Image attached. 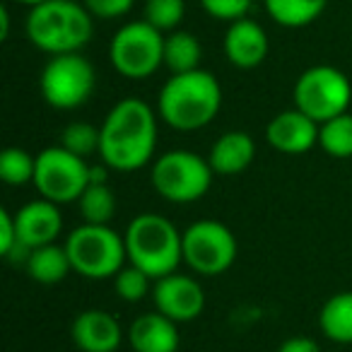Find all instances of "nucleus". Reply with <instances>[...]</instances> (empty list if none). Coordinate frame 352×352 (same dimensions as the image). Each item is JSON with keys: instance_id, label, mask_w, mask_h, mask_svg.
Instances as JSON below:
<instances>
[{"instance_id": "2eb2a0df", "label": "nucleus", "mask_w": 352, "mask_h": 352, "mask_svg": "<svg viewBox=\"0 0 352 352\" xmlns=\"http://www.w3.org/2000/svg\"><path fill=\"white\" fill-rule=\"evenodd\" d=\"M265 140L285 155H304L318 145V123L297 107L280 111L265 126Z\"/></svg>"}, {"instance_id": "0eeeda50", "label": "nucleus", "mask_w": 352, "mask_h": 352, "mask_svg": "<svg viewBox=\"0 0 352 352\" xmlns=\"http://www.w3.org/2000/svg\"><path fill=\"white\" fill-rule=\"evenodd\" d=\"M113 70L128 80H147L164 65V34L145 20L128 22L109 44Z\"/></svg>"}, {"instance_id": "6e6552de", "label": "nucleus", "mask_w": 352, "mask_h": 352, "mask_svg": "<svg viewBox=\"0 0 352 352\" xmlns=\"http://www.w3.org/2000/svg\"><path fill=\"white\" fill-rule=\"evenodd\" d=\"M294 107L321 126L347 111L352 85L342 70L333 65H311L294 82Z\"/></svg>"}, {"instance_id": "c85d7f7f", "label": "nucleus", "mask_w": 352, "mask_h": 352, "mask_svg": "<svg viewBox=\"0 0 352 352\" xmlns=\"http://www.w3.org/2000/svg\"><path fill=\"white\" fill-rule=\"evenodd\" d=\"M198 3H201V8L208 15L222 22L241 20L254 6V0H198Z\"/></svg>"}, {"instance_id": "7c9ffc66", "label": "nucleus", "mask_w": 352, "mask_h": 352, "mask_svg": "<svg viewBox=\"0 0 352 352\" xmlns=\"http://www.w3.org/2000/svg\"><path fill=\"white\" fill-rule=\"evenodd\" d=\"M17 246V225L15 215L8 212L6 208L0 210V256H10V251Z\"/></svg>"}, {"instance_id": "cd10ccee", "label": "nucleus", "mask_w": 352, "mask_h": 352, "mask_svg": "<svg viewBox=\"0 0 352 352\" xmlns=\"http://www.w3.org/2000/svg\"><path fill=\"white\" fill-rule=\"evenodd\" d=\"M113 289H116V294L123 302H142L152 289V278L147 273H142L140 268H135V265H128L113 278Z\"/></svg>"}, {"instance_id": "bb28decb", "label": "nucleus", "mask_w": 352, "mask_h": 352, "mask_svg": "<svg viewBox=\"0 0 352 352\" xmlns=\"http://www.w3.org/2000/svg\"><path fill=\"white\" fill-rule=\"evenodd\" d=\"M99 142H102V131L87 121L68 123L60 133V147H65L78 157H85V160L99 152Z\"/></svg>"}, {"instance_id": "20e7f679", "label": "nucleus", "mask_w": 352, "mask_h": 352, "mask_svg": "<svg viewBox=\"0 0 352 352\" xmlns=\"http://www.w3.org/2000/svg\"><path fill=\"white\" fill-rule=\"evenodd\" d=\"M126 254L128 263L140 268L152 280L176 273L184 261V232L164 215L142 212L126 227Z\"/></svg>"}, {"instance_id": "7ed1b4c3", "label": "nucleus", "mask_w": 352, "mask_h": 352, "mask_svg": "<svg viewBox=\"0 0 352 352\" xmlns=\"http://www.w3.org/2000/svg\"><path fill=\"white\" fill-rule=\"evenodd\" d=\"M25 34L34 49L49 56L80 54L92 41L94 17L78 0H46L30 8Z\"/></svg>"}, {"instance_id": "ddd939ff", "label": "nucleus", "mask_w": 352, "mask_h": 352, "mask_svg": "<svg viewBox=\"0 0 352 352\" xmlns=\"http://www.w3.org/2000/svg\"><path fill=\"white\" fill-rule=\"evenodd\" d=\"M222 49H225V58L234 68L254 70L268 58L270 41L258 22L249 20V17H241L236 22H230V27L225 32V39H222Z\"/></svg>"}, {"instance_id": "c756f323", "label": "nucleus", "mask_w": 352, "mask_h": 352, "mask_svg": "<svg viewBox=\"0 0 352 352\" xmlns=\"http://www.w3.org/2000/svg\"><path fill=\"white\" fill-rule=\"evenodd\" d=\"M133 3L135 0H82L89 15L97 20H118L133 10Z\"/></svg>"}, {"instance_id": "aec40b11", "label": "nucleus", "mask_w": 352, "mask_h": 352, "mask_svg": "<svg viewBox=\"0 0 352 352\" xmlns=\"http://www.w3.org/2000/svg\"><path fill=\"white\" fill-rule=\"evenodd\" d=\"M318 328L328 340L352 345V289L338 292L318 311Z\"/></svg>"}, {"instance_id": "b1692460", "label": "nucleus", "mask_w": 352, "mask_h": 352, "mask_svg": "<svg viewBox=\"0 0 352 352\" xmlns=\"http://www.w3.org/2000/svg\"><path fill=\"white\" fill-rule=\"evenodd\" d=\"M78 203L87 225H109L116 212V198L109 184H89Z\"/></svg>"}, {"instance_id": "4be33fe9", "label": "nucleus", "mask_w": 352, "mask_h": 352, "mask_svg": "<svg viewBox=\"0 0 352 352\" xmlns=\"http://www.w3.org/2000/svg\"><path fill=\"white\" fill-rule=\"evenodd\" d=\"M263 8L275 25L302 30L323 15L328 0H263Z\"/></svg>"}, {"instance_id": "1a4fd4ad", "label": "nucleus", "mask_w": 352, "mask_h": 352, "mask_svg": "<svg viewBox=\"0 0 352 352\" xmlns=\"http://www.w3.org/2000/svg\"><path fill=\"white\" fill-rule=\"evenodd\" d=\"M41 97L58 111H73L89 102L97 87V73L82 54L51 56L41 70Z\"/></svg>"}, {"instance_id": "39448f33", "label": "nucleus", "mask_w": 352, "mask_h": 352, "mask_svg": "<svg viewBox=\"0 0 352 352\" xmlns=\"http://www.w3.org/2000/svg\"><path fill=\"white\" fill-rule=\"evenodd\" d=\"M65 251L78 275L87 280H109L116 278L126 268V239L109 225H87L75 227L65 239Z\"/></svg>"}, {"instance_id": "f257e3e1", "label": "nucleus", "mask_w": 352, "mask_h": 352, "mask_svg": "<svg viewBox=\"0 0 352 352\" xmlns=\"http://www.w3.org/2000/svg\"><path fill=\"white\" fill-rule=\"evenodd\" d=\"M99 157L113 171H138L152 162L157 147V118L147 102L126 97L111 107L102 123Z\"/></svg>"}, {"instance_id": "a211bd4d", "label": "nucleus", "mask_w": 352, "mask_h": 352, "mask_svg": "<svg viewBox=\"0 0 352 352\" xmlns=\"http://www.w3.org/2000/svg\"><path fill=\"white\" fill-rule=\"evenodd\" d=\"M254 157H256V142L249 133L227 131L212 142L208 162H210L215 174L234 176V174H241V171L249 169Z\"/></svg>"}, {"instance_id": "2f4dec72", "label": "nucleus", "mask_w": 352, "mask_h": 352, "mask_svg": "<svg viewBox=\"0 0 352 352\" xmlns=\"http://www.w3.org/2000/svg\"><path fill=\"white\" fill-rule=\"evenodd\" d=\"M278 352H321V347H318V342L314 340V338L294 336V338H287V340L278 347Z\"/></svg>"}, {"instance_id": "9b49d317", "label": "nucleus", "mask_w": 352, "mask_h": 352, "mask_svg": "<svg viewBox=\"0 0 352 352\" xmlns=\"http://www.w3.org/2000/svg\"><path fill=\"white\" fill-rule=\"evenodd\" d=\"M236 261V239L217 220H198L184 232V263L198 275L215 278Z\"/></svg>"}, {"instance_id": "dca6fc26", "label": "nucleus", "mask_w": 352, "mask_h": 352, "mask_svg": "<svg viewBox=\"0 0 352 352\" xmlns=\"http://www.w3.org/2000/svg\"><path fill=\"white\" fill-rule=\"evenodd\" d=\"M70 338L82 352H116L123 342V328L104 309H85L70 326Z\"/></svg>"}, {"instance_id": "6ab92c4d", "label": "nucleus", "mask_w": 352, "mask_h": 352, "mask_svg": "<svg viewBox=\"0 0 352 352\" xmlns=\"http://www.w3.org/2000/svg\"><path fill=\"white\" fill-rule=\"evenodd\" d=\"M25 270L34 283L56 285L68 278V273L73 270V263H70V256L65 251V246L49 244V246H39V249H32L30 258L25 263Z\"/></svg>"}, {"instance_id": "5701e85b", "label": "nucleus", "mask_w": 352, "mask_h": 352, "mask_svg": "<svg viewBox=\"0 0 352 352\" xmlns=\"http://www.w3.org/2000/svg\"><path fill=\"white\" fill-rule=\"evenodd\" d=\"M318 147L338 160L352 157V113L345 111L340 116L318 126Z\"/></svg>"}, {"instance_id": "473e14b6", "label": "nucleus", "mask_w": 352, "mask_h": 352, "mask_svg": "<svg viewBox=\"0 0 352 352\" xmlns=\"http://www.w3.org/2000/svg\"><path fill=\"white\" fill-rule=\"evenodd\" d=\"M0 39H10V10H8V6H0Z\"/></svg>"}, {"instance_id": "f8f14e48", "label": "nucleus", "mask_w": 352, "mask_h": 352, "mask_svg": "<svg viewBox=\"0 0 352 352\" xmlns=\"http://www.w3.org/2000/svg\"><path fill=\"white\" fill-rule=\"evenodd\" d=\"M152 297H155L157 311L176 323L193 321L206 309V292L201 283L184 273H171L166 278L155 280Z\"/></svg>"}, {"instance_id": "393cba45", "label": "nucleus", "mask_w": 352, "mask_h": 352, "mask_svg": "<svg viewBox=\"0 0 352 352\" xmlns=\"http://www.w3.org/2000/svg\"><path fill=\"white\" fill-rule=\"evenodd\" d=\"M36 157L22 147H6L0 152V179L8 186H25L34 182Z\"/></svg>"}, {"instance_id": "4468645a", "label": "nucleus", "mask_w": 352, "mask_h": 352, "mask_svg": "<svg viewBox=\"0 0 352 352\" xmlns=\"http://www.w3.org/2000/svg\"><path fill=\"white\" fill-rule=\"evenodd\" d=\"M15 225L17 241L25 244L27 249H39V246L56 244L58 234L63 232V215H60L58 203L39 198L15 212Z\"/></svg>"}, {"instance_id": "9d476101", "label": "nucleus", "mask_w": 352, "mask_h": 352, "mask_svg": "<svg viewBox=\"0 0 352 352\" xmlns=\"http://www.w3.org/2000/svg\"><path fill=\"white\" fill-rule=\"evenodd\" d=\"M89 171L85 157L68 152L65 147H46L36 155V171H34V188L41 198L51 203H75L89 186Z\"/></svg>"}, {"instance_id": "412c9836", "label": "nucleus", "mask_w": 352, "mask_h": 352, "mask_svg": "<svg viewBox=\"0 0 352 352\" xmlns=\"http://www.w3.org/2000/svg\"><path fill=\"white\" fill-rule=\"evenodd\" d=\"M201 60H203V46L196 34L176 30L164 36V68L171 75L198 70L201 68Z\"/></svg>"}, {"instance_id": "423d86ee", "label": "nucleus", "mask_w": 352, "mask_h": 352, "mask_svg": "<svg viewBox=\"0 0 352 352\" xmlns=\"http://www.w3.org/2000/svg\"><path fill=\"white\" fill-rule=\"evenodd\" d=\"M212 174L215 171L208 157L191 150H169L155 160L150 182L164 201L186 206L201 201L210 191Z\"/></svg>"}, {"instance_id": "72a5a7b5", "label": "nucleus", "mask_w": 352, "mask_h": 352, "mask_svg": "<svg viewBox=\"0 0 352 352\" xmlns=\"http://www.w3.org/2000/svg\"><path fill=\"white\" fill-rule=\"evenodd\" d=\"M15 3H22V6L34 8V6H39V3H46V0H15Z\"/></svg>"}, {"instance_id": "a878e982", "label": "nucleus", "mask_w": 352, "mask_h": 352, "mask_svg": "<svg viewBox=\"0 0 352 352\" xmlns=\"http://www.w3.org/2000/svg\"><path fill=\"white\" fill-rule=\"evenodd\" d=\"M184 17H186V0H145L142 8V20L162 34L179 30Z\"/></svg>"}, {"instance_id": "f03ea898", "label": "nucleus", "mask_w": 352, "mask_h": 352, "mask_svg": "<svg viewBox=\"0 0 352 352\" xmlns=\"http://www.w3.org/2000/svg\"><path fill=\"white\" fill-rule=\"evenodd\" d=\"M222 87L217 78L198 68L191 73L171 75L160 89L157 113L174 131H201L220 113Z\"/></svg>"}, {"instance_id": "f3484780", "label": "nucleus", "mask_w": 352, "mask_h": 352, "mask_svg": "<svg viewBox=\"0 0 352 352\" xmlns=\"http://www.w3.org/2000/svg\"><path fill=\"white\" fill-rule=\"evenodd\" d=\"M133 352H176L179 350V328L176 321L160 311L140 314L126 331Z\"/></svg>"}]
</instances>
